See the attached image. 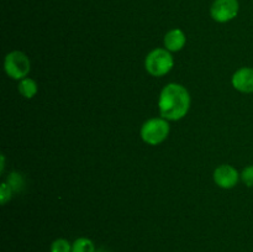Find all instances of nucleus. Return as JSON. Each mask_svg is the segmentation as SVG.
<instances>
[{
    "label": "nucleus",
    "instance_id": "1",
    "mask_svg": "<svg viewBox=\"0 0 253 252\" xmlns=\"http://www.w3.org/2000/svg\"><path fill=\"white\" fill-rule=\"evenodd\" d=\"M161 116L168 121L184 118L190 108V94L187 88L177 83H169L162 89L158 100Z\"/></svg>",
    "mask_w": 253,
    "mask_h": 252
},
{
    "label": "nucleus",
    "instance_id": "2",
    "mask_svg": "<svg viewBox=\"0 0 253 252\" xmlns=\"http://www.w3.org/2000/svg\"><path fill=\"white\" fill-rule=\"evenodd\" d=\"M174 66L172 53L166 48H156L145 59L146 71L153 77H163L169 73Z\"/></svg>",
    "mask_w": 253,
    "mask_h": 252
},
{
    "label": "nucleus",
    "instance_id": "3",
    "mask_svg": "<svg viewBox=\"0 0 253 252\" xmlns=\"http://www.w3.org/2000/svg\"><path fill=\"white\" fill-rule=\"evenodd\" d=\"M169 124L168 120L163 118H153L146 121L140 131L141 138L143 142L151 146H156L162 143L169 135Z\"/></svg>",
    "mask_w": 253,
    "mask_h": 252
},
{
    "label": "nucleus",
    "instance_id": "4",
    "mask_svg": "<svg viewBox=\"0 0 253 252\" xmlns=\"http://www.w3.org/2000/svg\"><path fill=\"white\" fill-rule=\"evenodd\" d=\"M4 69L7 76L16 81L26 78L31 69L30 58L21 51H12L6 54L4 61Z\"/></svg>",
    "mask_w": 253,
    "mask_h": 252
},
{
    "label": "nucleus",
    "instance_id": "5",
    "mask_svg": "<svg viewBox=\"0 0 253 252\" xmlns=\"http://www.w3.org/2000/svg\"><path fill=\"white\" fill-rule=\"evenodd\" d=\"M239 10V0H215L210 7V15L216 22L224 24L235 19Z\"/></svg>",
    "mask_w": 253,
    "mask_h": 252
},
{
    "label": "nucleus",
    "instance_id": "6",
    "mask_svg": "<svg viewBox=\"0 0 253 252\" xmlns=\"http://www.w3.org/2000/svg\"><path fill=\"white\" fill-rule=\"evenodd\" d=\"M241 174L230 165H221L214 170V182L222 189H231L239 183Z\"/></svg>",
    "mask_w": 253,
    "mask_h": 252
},
{
    "label": "nucleus",
    "instance_id": "7",
    "mask_svg": "<svg viewBox=\"0 0 253 252\" xmlns=\"http://www.w3.org/2000/svg\"><path fill=\"white\" fill-rule=\"evenodd\" d=\"M232 85L241 93H253V68L242 67L232 76Z\"/></svg>",
    "mask_w": 253,
    "mask_h": 252
},
{
    "label": "nucleus",
    "instance_id": "8",
    "mask_svg": "<svg viewBox=\"0 0 253 252\" xmlns=\"http://www.w3.org/2000/svg\"><path fill=\"white\" fill-rule=\"evenodd\" d=\"M187 43L185 34L180 29H173L165 36V47L169 52H178Z\"/></svg>",
    "mask_w": 253,
    "mask_h": 252
},
{
    "label": "nucleus",
    "instance_id": "9",
    "mask_svg": "<svg viewBox=\"0 0 253 252\" xmlns=\"http://www.w3.org/2000/svg\"><path fill=\"white\" fill-rule=\"evenodd\" d=\"M37 90H39V88H37V83L34 81V79L27 78L26 77V78L20 81L19 91L24 98L26 99L34 98V96L37 94Z\"/></svg>",
    "mask_w": 253,
    "mask_h": 252
},
{
    "label": "nucleus",
    "instance_id": "10",
    "mask_svg": "<svg viewBox=\"0 0 253 252\" xmlns=\"http://www.w3.org/2000/svg\"><path fill=\"white\" fill-rule=\"evenodd\" d=\"M72 252H95V246L88 237H79L72 245Z\"/></svg>",
    "mask_w": 253,
    "mask_h": 252
},
{
    "label": "nucleus",
    "instance_id": "11",
    "mask_svg": "<svg viewBox=\"0 0 253 252\" xmlns=\"http://www.w3.org/2000/svg\"><path fill=\"white\" fill-rule=\"evenodd\" d=\"M6 183L10 185V188L12 189V192H20L22 190L25 185L24 177H22L20 173L17 172H11L9 175H7Z\"/></svg>",
    "mask_w": 253,
    "mask_h": 252
},
{
    "label": "nucleus",
    "instance_id": "12",
    "mask_svg": "<svg viewBox=\"0 0 253 252\" xmlns=\"http://www.w3.org/2000/svg\"><path fill=\"white\" fill-rule=\"evenodd\" d=\"M51 252H72V245L66 239H57L52 242Z\"/></svg>",
    "mask_w": 253,
    "mask_h": 252
},
{
    "label": "nucleus",
    "instance_id": "13",
    "mask_svg": "<svg viewBox=\"0 0 253 252\" xmlns=\"http://www.w3.org/2000/svg\"><path fill=\"white\" fill-rule=\"evenodd\" d=\"M241 179L245 183V185L252 188L253 187V165L247 166L241 173Z\"/></svg>",
    "mask_w": 253,
    "mask_h": 252
},
{
    "label": "nucleus",
    "instance_id": "14",
    "mask_svg": "<svg viewBox=\"0 0 253 252\" xmlns=\"http://www.w3.org/2000/svg\"><path fill=\"white\" fill-rule=\"evenodd\" d=\"M12 195V189L10 188V185L7 184L6 182L2 183L1 187H0V202H1L2 205L6 204L7 200L11 199Z\"/></svg>",
    "mask_w": 253,
    "mask_h": 252
},
{
    "label": "nucleus",
    "instance_id": "15",
    "mask_svg": "<svg viewBox=\"0 0 253 252\" xmlns=\"http://www.w3.org/2000/svg\"><path fill=\"white\" fill-rule=\"evenodd\" d=\"M4 161H5V157L4 156H1V168H0V170L2 172V169H4Z\"/></svg>",
    "mask_w": 253,
    "mask_h": 252
}]
</instances>
